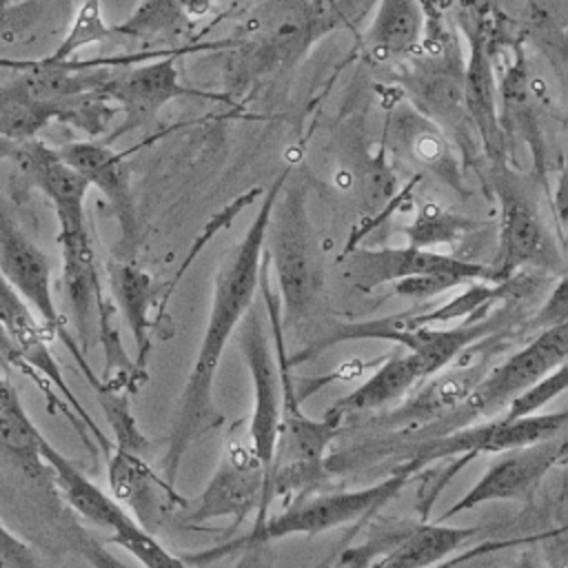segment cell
<instances>
[{"instance_id": "ba28073f", "label": "cell", "mask_w": 568, "mask_h": 568, "mask_svg": "<svg viewBox=\"0 0 568 568\" xmlns=\"http://www.w3.org/2000/svg\"><path fill=\"white\" fill-rule=\"evenodd\" d=\"M568 355V322L541 328L524 348L497 364L484 379H479L466 395V404L455 417H486L508 406V402L524 388L566 364Z\"/></svg>"}, {"instance_id": "8fae6325", "label": "cell", "mask_w": 568, "mask_h": 568, "mask_svg": "<svg viewBox=\"0 0 568 568\" xmlns=\"http://www.w3.org/2000/svg\"><path fill=\"white\" fill-rule=\"evenodd\" d=\"M564 433L497 453V459L486 468V473L466 490L459 501H455L442 515L439 521H446L459 513H468L488 501L526 499L541 484L546 473L564 459Z\"/></svg>"}, {"instance_id": "74e56055", "label": "cell", "mask_w": 568, "mask_h": 568, "mask_svg": "<svg viewBox=\"0 0 568 568\" xmlns=\"http://www.w3.org/2000/svg\"><path fill=\"white\" fill-rule=\"evenodd\" d=\"M513 568H535V564H532L530 559H526V557H524V559H521L519 564H515Z\"/></svg>"}, {"instance_id": "9c48e42d", "label": "cell", "mask_w": 568, "mask_h": 568, "mask_svg": "<svg viewBox=\"0 0 568 568\" xmlns=\"http://www.w3.org/2000/svg\"><path fill=\"white\" fill-rule=\"evenodd\" d=\"M0 275L38 313L51 335H58L78 364L84 362L82 348L69 337L51 291V262L18 226L7 202L0 197Z\"/></svg>"}, {"instance_id": "8d00e7d4", "label": "cell", "mask_w": 568, "mask_h": 568, "mask_svg": "<svg viewBox=\"0 0 568 568\" xmlns=\"http://www.w3.org/2000/svg\"><path fill=\"white\" fill-rule=\"evenodd\" d=\"M11 4H13V0H0V31H2V27H4L7 18H9V9H11Z\"/></svg>"}, {"instance_id": "30bf717a", "label": "cell", "mask_w": 568, "mask_h": 568, "mask_svg": "<svg viewBox=\"0 0 568 568\" xmlns=\"http://www.w3.org/2000/svg\"><path fill=\"white\" fill-rule=\"evenodd\" d=\"M566 419H568L566 410H559V413H537L519 419H506L501 415L495 422L459 426L439 437H433L430 442H424L415 453L413 462L406 464V468L417 473L422 466L430 462L455 457V455H464L466 459H473L479 453L497 455V453L564 433Z\"/></svg>"}, {"instance_id": "ac0fdd59", "label": "cell", "mask_w": 568, "mask_h": 568, "mask_svg": "<svg viewBox=\"0 0 568 568\" xmlns=\"http://www.w3.org/2000/svg\"><path fill=\"white\" fill-rule=\"evenodd\" d=\"M55 151L71 169H75L87 180L89 186H95L102 191L113 213L118 215L122 235L133 237L138 222H135V206H133L129 173L124 164L126 153L113 151L106 142H89V140L69 142Z\"/></svg>"}, {"instance_id": "7a4b0ae2", "label": "cell", "mask_w": 568, "mask_h": 568, "mask_svg": "<svg viewBox=\"0 0 568 568\" xmlns=\"http://www.w3.org/2000/svg\"><path fill=\"white\" fill-rule=\"evenodd\" d=\"M24 175L49 197L58 217V244L62 253V286L78 335L87 346L89 331L98 324L104 304L95 266L84 200L87 180L71 169L55 149L33 146L22 164Z\"/></svg>"}, {"instance_id": "d6a6232c", "label": "cell", "mask_w": 568, "mask_h": 568, "mask_svg": "<svg viewBox=\"0 0 568 568\" xmlns=\"http://www.w3.org/2000/svg\"><path fill=\"white\" fill-rule=\"evenodd\" d=\"M0 568H44L40 557L0 521Z\"/></svg>"}, {"instance_id": "7402d4cb", "label": "cell", "mask_w": 568, "mask_h": 568, "mask_svg": "<svg viewBox=\"0 0 568 568\" xmlns=\"http://www.w3.org/2000/svg\"><path fill=\"white\" fill-rule=\"evenodd\" d=\"M481 532V526H448L444 521L413 526L390 552L371 568H430Z\"/></svg>"}, {"instance_id": "d590c367", "label": "cell", "mask_w": 568, "mask_h": 568, "mask_svg": "<svg viewBox=\"0 0 568 568\" xmlns=\"http://www.w3.org/2000/svg\"><path fill=\"white\" fill-rule=\"evenodd\" d=\"M18 142H13V140H9V138H0V162L2 160H7V158H13L16 155V151H18Z\"/></svg>"}, {"instance_id": "f1b7e54d", "label": "cell", "mask_w": 568, "mask_h": 568, "mask_svg": "<svg viewBox=\"0 0 568 568\" xmlns=\"http://www.w3.org/2000/svg\"><path fill=\"white\" fill-rule=\"evenodd\" d=\"M102 0H84L73 18V24L69 29V33L64 36V40L60 42V47L47 55L53 62H62V60H71V55L75 51H80L87 44L93 42H102L113 33V27H106L102 20V9H100Z\"/></svg>"}, {"instance_id": "e575fe53", "label": "cell", "mask_w": 568, "mask_h": 568, "mask_svg": "<svg viewBox=\"0 0 568 568\" xmlns=\"http://www.w3.org/2000/svg\"><path fill=\"white\" fill-rule=\"evenodd\" d=\"M36 60H16V58H0V71H24Z\"/></svg>"}, {"instance_id": "83f0119b", "label": "cell", "mask_w": 568, "mask_h": 568, "mask_svg": "<svg viewBox=\"0 0 568 568\" xmlns=\"http://www.w3.org/2000/svg\"><path fill=\"white\" fill-rule=\"evenodd\" d=\"M397 133L399 140L410 142L408 153L415 158V162L439 173H446L453 166L446 140L439 135L435 124L419 120L415 115H402L397 120Z\"/></svg>"}, {"instance_id": "e0dca14e", "label": "cell", "mask_w": 568, "mask_h": 568, "mask_svg": "<svg viewBox=\"0 0 568 568\" xmlns=\"http://www.w3.org/2000/svg\"><path fill=\"white\" fill-rule=\"evenodd\" d=\"M111 497L135 519L138 526H142L146 532H153L155 524L162 517L164 499L171 504L189 506V501L175 493L173 486H169L160 475L151 470V466L135 453L111 448L109 464H106Z\"/></svg>"}, {"instance_id": "5b68a950", "label": "cell", "mask_w": 568, "mask_h": 568, "mask_svg": "<svg viewBox=\"0 0 568 568\" xmlns=\"http://www.w3.org/2000/svg\"><path fill=\"white\" fill-rule=\"evenodd\" d=\"M493 166V182L499 197V251L490 264L493 284L510 280L519 268L559 266V248H555L552 233L546 229L530 189L513 175L506 160Z\"/></svg>"}, {"instance_id": "4dcf8cb0", "label": "cell", "mask_w": 568, "mask_h": 568, "mask_svg": "<svg viewBox=\"0 0 568 568\" xmlns=\"http://www.w3.org/2000/svg\"><path fill=\"white\" fill-rule=\"evenodd\" d=\"M566 384H568V368H566V364H561L555 371H550L548 375H544L541 379H537L535 384H530L528 388H524L519 395H515L508 402L504 417L519 419V417L537 415L539 408H544L550 399H555L557 395H561L566 390Z\"/></svg>"}, {"instance_id": "ffe728a7", "label": "cell", "mask_w": 568, "mask_h": 568, "mask_svg": "<svg viewBox=\"0 0 568 568\" xmlns=\"http://www.w3.org/2000/svg\"><path fill=\"white\" fill-rule=\"evenodd\" d=\"M426 377H428V371H426L424 362L417 355H413L408 351L397 353V355L388 357L353 393H348L342 399H337L328 408L326 419L339 424V419L351 415V413L373 410V408L386 406V404L395 402L397 397L406 395L419 379H426Z\"/></svg>"}, {"instance_id": "52a82bcc", "label": "cell", "mask_w": 568, "mask_h": 568, "mask_svg": "<svg viewBox=\"0 0 568 568\" xmlns=\"http://www.w3.org/2000/svg\"><path fill=\"white\" fill-rule=\"evenodd\" d=\"M346 280L362 288L373 291L384 284L402 280H446L455 288L473 282H490V266L466 262L439 251L404 246V248H348L342 257Z\"/></svg>"}, {"instance_id": "f546056e", "label": "cell", "mask_w": 568, "mask_h": 568, "mask_svg": "<svg viewBox=\"0 0 568 568\" xmlns=\"http://www.w3.org/2000/svg\"><path fill=\"white\" fill-rule=\"evenodd\" d=\"M111 541L124 548L144 568H189L182 557L171 555L151 532L135 524V519L113 530Z\"/></svg>"}, {"instance_id": "f35d334b", "label": "cell", "mask_w": 568, "mask_h": 568, "mask_svg": "<svg viewBox=\"0 0 568 568\" xmlns=\"http://www.w3.org/2000/svg\"><path fill=\"white\" fill-rule=\"evenodd\" d=\"M67 2H69V0H67Z\"/></svg>"}, {"instance_id": "3957f363", "label": "cell", "mask_w": 568, "mask_h": 568, "mask_svg": "<svg viewBox=\"0 0 568 568\" xmlns=\"http://www.w3.org/2000/svg\"><path fill=\"white\" fill-rule=\"evenodd\" d=\"M264 257L280 284L282 324L302 322L315 306L324 282V257L308 220L302 184H288L277 193L264 235Z\"/></svg>"}, {"instance_id": "8992f818", "label": "cell", "mask_w": 568, "mask_h": 568, "mask_svg": "<svg viewBox=\"0 0 568 568\" xmlns=\"http://www.w3.org/2000/svg\"><path fill=\"white\" fill-rule=\"evenodd\" d=\"M231 42H209V44H186L171 49L169 53L144 60L131 67L111 69L104 82L100 84V95H104L109 102L118 104L124 111V126L115 131V135L131 131L153 118L166 102L182 98V95H200L211 100H224L229 98L220 93H209L202 89H189L180 82L178 75V58L191 51H204V49H220Z\"/></svg>"}, {"instance_id": "7c38bea8", "label": "cell", "mask_w": 568, "mask_h": 568, "mask_svg": "<svg viewBox=\"0 0 568 568\" xmlns=\"http://www.w3.org/2000/svg\"><path fill=\"white\" fill-rule=\"evenodd\" d=\"M266 468L253 455L251 446L231 442L220 459V466L193 510L186 515V526H200L215 517H233L231 528L242 524L257 508V524L266 519Z\"/></svg>"}, {"instance_id": "d6986e66", "label": "cell", "mask_w": 568, "mask_h": 568, "mask_svg": "<svg viewBox=\"0 0 568 568\" xmlns=\"http://www.w3.org/2000/svg\"><path fill=\"white\" fill-rule=\"evenodd\" d=\"M40 457L49 466L53 481L67 504L84 519L100 528H109L111 532L122 524L131 521L133 517L100 486H95L71 459H67L47 437L40 444Z\"/></svg>"}, {"instance_id": "484cf974", "label": "cell", "mask_w": 568, "mask_h": 568, "mask_svg": "<svg viewBox=\"0 0 568 568\" xmlns=\"http://www.w3.org/2000/svg\"><path fill=\"white\" fill-rule=\"evenodd\" d=\"M217 2L226 0H144L126 22L113 27L115 36L151 38L155 33L175 31L182 24L200 20Z\"/></svg>"}, {"instance_id": "4316f807", "label": "cell", "mask_w": 568, "mask_h": 568, "mask_svg": "<svg viewBox=\"0 0 568 568\" xmlns=\"http://www.w3.org/2000/svg\"><path fill=\"white\" fill-rule=\"evenodd\" d=\"M475 226H477L475 222L459 217L450 211H444L437 204H424L419 209L415 222L410 226H406V237L410 242L408 246L435 251L433 246L450 244Z\"/></svg>"}, {"instance_id": "836d02e7", "label": "cell", "mask_w": 568, "mask_h": 568, "mask_svg": "<svg viewBox=\"0 0 568 568\" xmlns=\"http://www.w3.org/2000/svg\"><path fill=\"white\" fill-rule=\"evenodd\" d=\"M559 322H566V277H559L552 295L548 297L546 308L537 317V324H544V328Z\"/></svg>"}, {"instance_id": "1f68e13d", "label": "cell", "mask_w": 568, "mask_h": 568, "mask_svg": "<svg viewBox=\"0 0 568 568\" xmlns=\"http://www.w3.org/2000/svg\"><path fill=\"white\" fill-rule=\"evenodd\" d=\"M0 357L9 364V366H13V368H18L20 373H24V375H29L40 388H42V393L47 395V402H49V406H60L62 410H64V415H67V419L73 424V428L78 430V433H84L82 435V439L87 442L89 439V435H87V430H84V424L73 415V410L71 408H67V404H64V399H60V397H55L53 395V386L51 384H47L42 377H38L27 364H24V359L20 357V353H18V348L13 346V342H11V337H9V333L4 331V326H2V322H0Z\"/></svg>"}, {"instance_id": "277c9868", "label": "cell", "mask_w": 568, "mask_h": 568, "mask_svg": "<svg viewBox=\"0 0 568 568\" xmlns=\"http://www.w3.org/2000/svg\"><path fill=\"white\" fill-rule=\"evenodd\" d=\"M410 475H413V470H408L404 466L399 473H395L373 486H366V488L335 493V495H322V497L306 499V501H295L286 510L275 515L273 519H264V524L255 526L246 537L202 550L197 555H186L182 559H184V564L204 566V564L226 557L229 552L248 550V548L288 537V535L326 532L331 528L355 521L368 513H375L377 508H382L384 504L395 499L397 493L408 484Z\"/></svg>"}, {"instance_id": "5bb4252c", "label": "cell", "mask_w": 568, "mask_h": 568, "mask_svg": "<svg viewBox=\"0 0 568 568\" xmlns=\"http://www.w3.org/2000/svg\"><path fill=\"white\" fill-rule=\"evenodd\" d=\"M504 284H479L473 282L459 297L435 306L430 311L424 313H404V315H393V317H379V320H366V322H344L337 324L333 331L324 333L322 337H317L313 344H308L306 348H302L300 353H295L293 357L284 359V366H295L302 364L306 359H313L315 355H320L322 351L342 344V342H355V339H388L393 333L399 331H410V328H419V326H428L433 322H448V320H459V317H473L477 311L484 313L486 306H490L504 291Z\"/></svg>"}, {"instance_id": "4fadbf2b", "label": "cell", "mask_w": 568, "mask_h": 568, "mask_svg": "<svg viewBox=\"0 0 568 568\" xmlns=\"http://www.w3.org/2000/svg\"><path fill=\"white\" fill-rule=\"evenodd\" d=\"M237 328H240L237 333L240 348L251 371L253 390H255L253 415L248 424V446L268 473V466L275 453L277 433H280V422H282L280 366L275 362V355L268 348V337L255 311H251L248 317H244Z\"/></svg>"}, {"instance_id": "2e32d148", "label": "cell", "mask_w": 568, "mask_h": 568, "mask_svg": "<svg viewBox=\"0 0 568 568\" xmlns=\"http://www.w3.org/2000/svg\"><path fill=\"white\" fill-rule=\"evenodd\" d=\"M464 31L470 42V55L462 78V104L477 129L484 153L495 164L504 160L506 138L497 113V89L486 47V29L479 16H466Z\"/></svg>"}, {"instance_id": "6da1fadb", "label": "cell", "mask_w": 568, "mask_h": 568, "mask_svg": "<svg viewBox=\"0 0 568 568\" xmlns=\"http://www.w3.org/2000/svg\"><path fill=\"white\" fill-rule=\"evenodd\" d=\"M291 169H284L273 184L268 186L248 231L242 242L224 257L220 271L215 275L211 311L204 326V335L189 373V379L182 388L173 428L169 435V446L162 459L164 481L169 486L175 484L180 464L189 446L202 437L209 428L220 424V413L213 402V382L224 353L226 342L244 320V315L253 308L255 293L260 288V271L264 257V235L268 215L277 193L282 191Z\"/></svg>"}, {"instance_id": "9a60e30c", "label": "cell", "mask_w": 568, "mask_h": 568, "mask_svg": "<svg viewBox=\"0 0 568 568\" xmlns=\"http://www.w3.org/2000/svg\"><path fill=\"white\" fill-rule=\"evenodd\" d=\"M0 322H2L4 331L9 333L13 346L18 348L20 357L24 359V364L38 377H42L47 384H51L55 390H60L64 402L75 413V417L84 424L87 430H91V435L98 439L100 448L109 455L113 446L109 444V439L104 437L100 426H95L93 417L82 408V404L71 393V388L62 375V368L49 348V339L53 335L47 331V326L40 320H36L31 306L7 284V280L2 275H0Z\"/></svg>"}, {"instance_id": "603a6c76", "label": "cell", "mask_w": 568, "mask_h": 568, "mask_svg": "<svg viewBox=\"0 0 568 568\" xmlns=\"http://www.w3.org/2000/svg\"><path fill=\"white\" fill-rule=\"evenodd\" d=\"M111 295L129 324L138 351V368L144 364L149 351V308L153 300V282L146 271L129 262H109L106 266Z\"/></svg>"}, {"instance_id": "cb8c5ba5", "label": "cell", "mask_w": 568, "mask_h": 568, "mask_svg": "<svg viewBox=\"0 0 568 568\" xmlns=\"http://www.w3.org/2000/svg\"><path fill=\"white\" fill-rule=\"evenodd\" d=\"M44 435L31 422L18 390L0 377V448L29 475H40L49 466L40 457Z\"/></svg>"}, {"instance_id": "44dd1931", "label": "cell", "mask_w": 568, "mask_h": 568, "mask_svg": "<svg viewBox=\"0 0 568 568\" xmlns=\"http://www.w3.org/2000/svg\"><path fill=\"white\" fill-rule=\"evenodd\" d=\"M426 29L419 0H379L375 18L364 33L368 53L377 60H395L417 53Z\"/></svg>"}, {"instance_id": "d4e9b609", "label": "cell", "mask_w": 568, "mask_h": 568, "mask_svg": "<svg viewBox=\"0 0 568 568\" xmlns=\"http://www.w3.org/2000/svg\"><path fill=\"white\" fill-rule=\"evenodd\" d=\"M53 118L71 120V111L31 98L18 84V80L0 84V138H9L22 144L27 140H33V135Z\"/></svg>"}]
</instances>
